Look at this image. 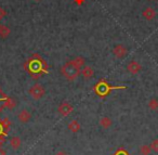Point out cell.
I'll return each instance as SVG.
<instances>
[{
  "label": "cell",
  "instance_id": "26",
  "mask_svg": "<svg viewBox=\"0 0 158 155\" xmlns=\"http://www.w3.org/2000/svg\"><path fill=\"white\" fill-rule=\"evenodd\" d=\"M6 99H7V97H2V98H0V101H6Z\"/></svg>",
  "mask_w": 158,
  "mask_h": 155
},
{
  "label": "cell",
  "instance_id": "2",
  "mask_svg": "<svg viewBox=\"0 0 158 155\" xmlns=\"http://www.w3.org/2000/svg\"><path fill=\"white\" fill-rule=\"evenodd\" d=\"M125 88L126 87H113V86L108 85L106 81L101 80L99 84H97V85H95L94 90L100 97H104V96H106V94L110 93V90H113V89H125Z\"/></svg>",
  "mask_w": 158,
  "mask_h": 155
},
{
  "label": "cell",
  "instance_id": "23",
  "mask_svg": "<svg viewBox=\"0 0 158 155\" xmlns=\"http://www.w3.org/2000/svg\"><path fill=\"white\" fill-rule=\"evenodd\" d=\"M6 15V12H5V10L2 9V8H0V20L3 18V16Z\"/></svg>",
  "mask_w": 158,
  "mask_h": 155
},
{
  "label": "cell",
  "instance_id": "8",
  "mask_svg": "<svg viewBox=\"0 0 158 155\" xmlns=\"http://www.w3.org/2000/svg\"><path fill=\"white\" fill-rule=\"evenodd\" d=\"M18 119L20 120L22 124H26L29 120L31 119V113L27 110H22V111L19 113L18 115Z\"/></svg>",
  "mask_w": 158,
  "mask_h": 155
},
{
  "label": "cell",
  "instance_id": "14",
  "mask_svg": "<svg viewBox=\"0 0 158 155\" xmlns=\"http://www.w3.org/2000/svg\"><path fill=\"white\" fill-rule=\"evenodd\" d=\"M10 35V28L6 25H0V37L7 38Z\"/></svg>",
  "mask_w": 158,
  "mask_h": 155
},
{
  "label": "cell",
  "instance_id": "9",
  "mask_svg": "<svg viewBox=\"0 0 158 155\" xmlns=\"http://www.w3.org/2000/svg\"><path fill=\"white\" fill-rule=\"evenodd\" d=\"M142 15H143V18H144L145 20H147V21H152V20H154V19H155V16H156V12H155V10H154L153 8L147 7V8H145V9L143 10Z\"/></svg>",
  "mask_w": 158,
  "mask_h": 155
},
{
  "label": "cell",
  "instance_id": "27",
  "mask_svg": "<svg viewBox=\"0 0 158 155\" xmlns=\"http://www.w3.org/2000/svg\"><path fill=\"white\" fill-rule=\"evenodd\" d=\"M34 1H36V2H40L41 0H34Z\"/></svg>",
  "mask_w": 158,
  "mask_h": 155
},
{
  "label": "cell",
  "instance_id": "5",
  "mask_svg": "<svg viewBox=\"0 0 158 155\" xmlns=\"http://www.w3.org/2000/svg\"><path fill=\"white\" fill-rule=\"evenodd\" d=\"M113 53L117 59H123L128 54V50L123 45H116L113 49Z\"/></svg>",
  "mask_w": 158,
  "mask_h": 155
},
{
  "label": "cell",
  "instance_id": "1",
  "mask_svg": "<svg viewBox=\"0 0 158 155\" xmlns=\"http://www.w3.org/2000/svg\"><path fill=\"white\" fill-rule=\"evenodd\" d=\"M80 71H81V68L78 67L73 61L65 63L61 68L62 75L67 80H75L76 78H78V76L80 75Z\"/></svg>",
  "mask_w": 158,
  "mask_h": 155
},
{
  "label": "cell",
  "instance_id": "21",
  "mask_svg": "<svg viewBox=\"0 0 158 155\" xmlns=\"http://www.w3.org/2000/svg\"><path fill=\"white\" fill-rule=\"evenodd\" d=\"M114 155H129V153H128L127 151L125 150V149L120 148V149H118V150H117L116 152L114 153Z\"/></svg>",
  "mask_w": 158,
  "mask_h": 155
},
{
  "label": "cell",
  "instance_id": "16",
  "mask_svg": "<svg viewBox=\"0 0 158 155\" xmlns=\"http://www.w3.org/2000/svg\"><path fill=\"white\" fill-rule=\"evenodd\" d=\"M73 62H74L75 64H76L78 67L81 68L82 66H85V63H86V61H85V59L82 57H77L75 58L74 60H73Z\"/></svg>",
  "mask_w": 158,
  "mask_h": 155
},
{
  "label": "cell",
  "instance_id": "24",
  "mask_svg": "<svg viewBox=\"0 0 158 155\" xmlns=\"http://www.w3.org/2000/svg\"><path fill=\"white\" fill-rule=\"evenodd\" d=\"M54 155H68L66 152H64V151H59V152H56Z\"/></svg>",
  "mask_w": 158,
  "mask_h": 155
},
{
  "label": "cell",
  "instance_id": "15",
  "mask_svg": "<svg viewBox=\"0 0 158 155\" xmlns=\"http://www.w3.org/2000/svg\"><path fill=\"white\" fill-rule=\"evenodd\" d=\"M147 105H148V107L152 111H156V110H158V100L157 99H151Z\"/></svg>",
  "mask_w": 158,
  "mask_h": 155
},
{
  "label": "cell",
  "instance_id": "6",
  "mask_svg": "<svg viewBox=\"0 0 158 155\" xmlns=\"http://www.w3.org/2000/svg\"><path fill=\"white\" fill-rule=\"evenodd\" d=\"M141 70H142V66H141V64L139 63V62H136V61H131L127 65V71L132 75L138 74Z\"/></svg>",
  "mask_w": 158,
  "mask_h": 155
},
{
  "label": "cell",
  "instance_id": "10",
  "mask_svg": "<svg viewBox=\"0 0 158 155\" xmlns=\"http://www.w3.org/2000/svg\"><path fill=\"white\" fill-rule=\"evenodd\" d=\"M80 74H81L82 76H84L85 79H90L91 77L93 76L94 72H93V68L91 67V66L85 65V66H82V70L80 71Z\"/></svg>",
  "mask_w": 158,
  "mask_h": 155
},
{
  "label": "cell",
  "instance_id": "19",
  "mask_svg": "<svg viewBox=\"0 0 158 155\" xmlns=\"http://www.w3.org/2000/svg\"><path fill=\"white\" fill-rule=\"evenodd\" d=\"M1 124H2V127H3V129H5V131L7 132L8 129H9V127H10V125H11V123H10L9 118L6 117L3 120H1Z\"/></svg>",
  "mask_w": 158,
  "mask_h": 155
},
{
  "label": "cell",
  "instance_id": "20",
  "mask_svg": "<svg viewBox=\"0 0 158 155\" xmlns=\"http://www.w3.org/2000/svg\"><path fill=\"white\" fill-rule=\"evenodd\" d=\"M151 149H152V151L153 152H155V153H158V139H155L153 142L151 143Z\"/></svg>",
  "mask_w": 158,
  "mask_h": 155
},
{
  "label": "cell",
  "instance_id": "25",
  "mask_svg": "<svg viewBox=\"0 0 158 155\" xmlns=\"http://www.w3.org/2000/svg\"><path fill=\"white\" fill-rule=\"evenodd\" d=\"M0 155H7V153H6L5 149L1 148V145H0Z\"/></svg>",
  "mask_w": 158,
  "mask_h": 155
},
{
  "label": "cell",
  "instance_id": "11",
  "mask_svg": "<svg viewBox=\"0 0 158 155\" xmlns=\"http://www.w3.org/2000/svg\"><path fill=\"white\" fill-rule=\"evenodd\" d=\"M100 125H101L102 128L104 129H108L112 127L113 125V120L112 118L107 117V116H104V117H102L101 119H100Z\"/></svg>",
  "mask_w": 158,
  "mask_h": 155
},
{
  "label": "cell",
  "instance_id": "12",
  "mask_svg": "<svg viewBox=\"0 0 158 155\" xmlns=\"http://www.w3.org/2000/svg\"><path fill=\"white\" fill-rule=\"evenodd\" d=\"M68 129H69L72 132L76 133V132H78L80 129H81V126H80V124H79L78 120L74 119V120H72L69 124H68Z\"/></svg>",
  "mask_w": 158,
  "mask_h": 155
},
{
  "label": "cell",
  "instance_id": "4",
  "mask_svg": "<svg viewBox=\"0 0 158 155\" xmlns=\"http://www.w3.org/2000/svg\"><path fill=\"white\" fill-rule=\"evenodd\" d=\"M57 112H59V114L61 116L66 117V116H68L73 112V105L70 103L66 102V101L65 102H62L59 105V107H57Z\"/></svg>",
  "mask_w": 158,
  "mask_h": 155
},
{
  "label": "cell",
  "instance_id": "18",
  "mask_svg": "<svg viewBox=\"0 0 158 155\" xmlns=\"http://www.w3.org/2000/svg\"><path fill=\"white\" fill-rule=\"evenodd\" d=\"M5 105L7 107H9V109H13V107H15V102H14L13 99L11 98H7L5 101Z\"/></svg>",
  "mask_w": 158,
  "mask_h": 155
},
{
  "label": "cell",
  "instance_id": "28",
  "mask_svg": "<svg viewBox=\"0 0 158 155\" xmlns=\"http://www.w3.org/2000/svg\"><path fill=\"white\" fill-rule=\"evenodd\" d=\"M148 1H154V0H148Z\"/></svg>",
  "mask_w": 158,
  "mask_h": 155
},
{
  "label": "cell",
  "instance_id": "13",
  "mask_svg": "<svg viewBox=\"0 0 158 155\" xmlns=\"http://www.w3.org/2000/svg\"><path fill=\"white\" fill-rule=\"evenodd\" d=\"M21 144H22V142H21L20 137H12L11 140H10V145L13 150H19Z\"/></svg>",
  "mask_w": 158,
  "mask_h": 155
},
{
  "label": "cell",
  "instance_id": "7",
  "mask_svg": "<svg viewBox=\"0 0 158 155\" xmlns=\"http://www.w3.org/2000/svg\"><path fill=\"white\" fill-rule=\"evenodd\" d=\"M42 68V65L41 63H40V61H33L31 62V64H29V71H31V73L34 75V77H35V79L38 77V73L41 71Z\"/></svg>",
  "mask_w": 158,
  "mask_h": 155
},
{
  "label": "cell",
  "instance_id": "22",
  "mask_svg": "<svg viewBox=\"0 0 158 155\" xmlns=\"http://www.w3.org/2000/svg\"><path fill=\"white\" fill-rule=\"evenodd\" d=\"M0 135H7V132H6L5 129H3V127H2V124H1V122H0Z\"/></svg>",
  "mask_w": 158,
  "mask_h": 155
},
{
  "label": "cell",
  "instance_id": "17",
  "mask_svg": "<svg viewBox=\"0 0 158 155\" xmlns=\"http://www.w3.org/2000/svg\"><path fill=\"white\" fill-rule=\"evenodd\" d=\"M151 152H152V149H151V146L149 145H142L140 148V153H141V155H149L151 154Z\"/></svg>",
  "mask_w": 158,
  "mask_h": 155
},
{
  "label": "cell",
  "instance_id": "3",
  "mask_svg": "<svg viewBox=\"0 0 158 155\" xmlns=\"http://www.w3.org/2000/svg\"><path fill=\"white\" fill-rule=\"evenodd\" d=\"M28 93L31 96V98L34 99V100H40L41 98H44L46 90H44V88L40 84H35V85L29 88Z\"/></svg>",
  "mask_w": 158,
  "mask_h": 155
}]
</instances>
